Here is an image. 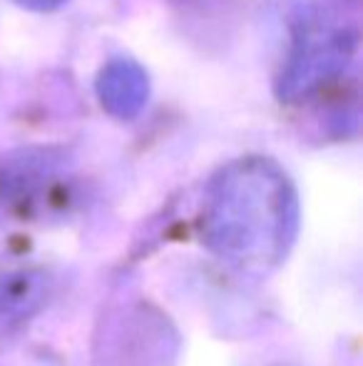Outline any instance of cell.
<instances>
[{"label": "cell", "mask_w": 363, "mask_h": 366, "mask_svg": "<svg viewBox=\"0 0 363 366\" xmlns=\"http://www.w3.org/2000/svg\"><path fill=\"white\" fill-rule=\"evenodd\" d=\"M199 229L229 267L247 274L272 272L299 229V197L289 174L259 154L229 162L209 179Z\"/></svg>", "instance_id": "obj_1"}, {"label": "cell", "mask_w": 363, "mask_h": 366, "mask_svg": "<svg viewBox=\"0 0 363 366\" xmlns=\"http://www.w3.org/2000/svg\"><path fill=\"white\" fill-rule=\"evenodd\" d=\"M356 35L329 15L311 13L296 25L294 43L279 77L281 100L299 102L336 80L349 65Z\"/></svg>", "instance_id": "obj_2"}, {"label": "cell", "mask_w": 363, "mask_h": 366, "mask_svg": "<svg viewBox=\"0 0 363 366\" xmlns=\"http://www.w3.org/2000/svg\"><path fill=\"white\" fill-rule=\"evenodd\" d=\"M97 100L117 120H132L150 100V75L130 58H115L100 70L95 82Z\"/></svg>", "instance_id": "obj_3"}, {"label": "cell", "mask_w": 363, "mask_h": 366, "mask_svg": "<svg viewBox=\"0 0 363 366\" xmlns=\"http://www.w3.org/2000/svg\"><path fill=\"white\" fill-rule=\"evenodd\" d=\"M48 294V277L38 272H23L0 280V334L23 324Z\"/></svg>", "instance_id": "obj_4"}, {"label": "cell", "mask_w": 363, "mask_h": 366, "mask_svg": "<svg viewBox=\"0 0 363 366\" xmlns=\"http://www.w3.org/2000/svg\"><path fill=\"white\" fill-rule=\"evenodd\" d=\"M13 3L25 10H33V13H50V10L63 8L68 0H13Z\"/></svg>", "instance_id": "obj_5"}]
</instances>
